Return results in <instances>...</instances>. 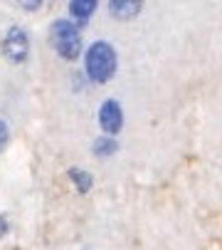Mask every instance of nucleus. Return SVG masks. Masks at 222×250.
<instances>
[{"instance_id": "1", "label": "nucleus", "mask_w": 222, "mask_h": 250, "mask_svg": "<svg viewBox=\"0 0 222 250\" xmlns=\"http://www.w3.org/2000/svg\"><path fill=\"white\" fill-rule=\"evenodd\" d=\"M116 50L106 40H96L89 45V50L84 52V72L92 82L96 84H106L111 77L116 75Z\"/></svg>"}, {"instance_id": "2", "label": "nucleus", "mask_w": 222, "mask_h": 250, "mask_svg": "<svg viewBox=\"0 0 222 250\" xmlns=\"http://www.w3.org/2000/svg\"><path fill=\"white\" fill-rule=\"evenodd\" d=\"M50 42H52L55 52L62 60L74 62L82 55V32H79V25L72 22V20H55L50 25Z\"/></svg>"}, {"instance_id": "3", "label": "nucleus", "mask_w": 222, "mask_h": 250, "mask_svg": "<svg viewBox=\"0 0 222 250\" xmlns=\"http://www.w3.org/2000/svg\"><path fill=\"white\" fill-rule=\"evenodd\" d=\"M0 50H3V57L13 64H22L27 57H30V38L25 27L20 25H13L5 30V38L0 42Z\"/></svg>"}, {"instance_id": "4", "label": "nucleus", "mask_w": 222, "mask_h": 250, "mask_svg": "<svg viewBox=\"0 0 222 250\" xmlns=\"http://www.w3.org/2000/svg\"><path fill=\"white\" fill-rule=\"evenodd\" d=\"M99 126L104 136H116L124 126V109L116 99H104L99 106Z\"/></svg>"}, {"instance_id": "5", "label": "nucleus", "mask_w": 222, "mask_h": 250, "mask_svg": "<svg viewBox=\"0 0 222 250\" xmlns=\"http://www.w3.org/2000/svg\"><path fill=\"white\" fill-rule=\"evenodd\" d=\"M141 8L143 5L138 3V0H111L109 3V13L116 20H133L141 13Z\"/></svg>"}, {"instance_id": "6", "label": "nucleus", "mask_w": 222, "mask_h": 250, "mask_svg": "<svg viewBox=\"0 0 222 250\" xmlns=\"http://www.w3.org/2000/svg\"><path fill=\"white\" fill-rule=\"evenodd\" d=\"M94 10H96L94 0H72V3H69V15H72V20H77V25L89 22Z\"/></svg>"}, {"instance_id": "7", "label": "nucleus", "mask_w": 222, "mask_h": 250, "mask_svg": "<svg viewBox=\"0 0 222 250\" xmlns=\"http://www.w3.org/2000/svg\"><path fill=\"white\" fill-rule=\"evenodd\" d=\"M67 176H69V181L74 184V188H77L79 193H89L92 186H94V178H92L84 168H69Z\"/></svg>"}, {"instance_id": "8", "label": "nucleus", "mask_w": 222, "mask_h": 250, "mask_svg": "<svg viewBox=\"0 0 222 250\" xmlns=\"http://www.w3.org/2000/svg\"><path fill=\"white\" fill-rule=\"evenodd\" d=\"M92 149H94V156L106 159V156H114V154L119 151V144H116L114 136H99V139L94 141Z\"/></svg>"}, {"instance_id": "9", "label": "nucleus", "mask_w": 222, "mask_h": 250, "mask_svg": "<svg viewBox=\"0 0 222 250\" xmlns=\"http://www.w3.org/2000/svg\"><path fill=\"white\" fill-rule=\"evenodd\" d=\"M8 136H10V131H8V124L0 119V151H3V146L8 144Z\"/></svg>"}, {"instance_id": "10", "label": "nucleus", "mask_w": 222, "mask_h": 250, "mask_svg": "<svg viewBox=\"0 0 222 250\" xmlns=\"http://www.w3.org/2000/svg\"><path fill=\"white\" fill-rule=\"evenodd\" d=\"M8 230H10V226H8L5 216H0V238H5V235H8Z\"/></svg>"}, {"instance_id": "11", "label": "nucleus", "mask_w": 222, "mask_h": 250, "mask_svg": "<svg viewBox=\"0 0 222 250\" xmlns=\"http://www.w3.org/2000/svg\"><path fill=\"white\" fill-rule=\"evenodd\" d=\"M20 5H22L25 10H37V8L42 5V3H40V0H35V3H20Z\"/></svg>"}]
</instances>
